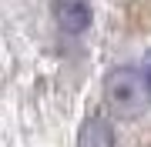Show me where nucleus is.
<instances>
[{
    "label": "nucleus",
    "mask_w": 151,
    "mask_h": 147,
    "mask_svg": "<svg viewBox=\"0 0 151 147\" xmlns=\"http://www.w3.org/2000/svg\"><path fill=\"white\" fill-rule=\"evenodd\" d=\"M77 147H114V131L104 117H87L77 137Z\"/></svg>",
    "instance_id": "obj_3"
},
{
    "label": "nucleus",
    "mask_w": 151,
    "mask_h": 147,
    "mask_svg": "<svg viewBox=\"0 0 151 147\" xmlns=\"http://www.w3.org/2000/svg\"><path fill=\"white\" fill-rule=\"evenodd\" d=\"M104 100L118 117H138L151 107V70L118 67L104 80Z\"/></svg>",
    "instance_id": "obj_1"
},
{
    "label": "nucleus",
    "mask_w": 151,
    "mask_h": 147,
    "mask_svg": "<svg viewBox=\"0 0 151 147\" xmlns=\"http://www.w3.org/2000/svg\"><path fill=\"white\" fill-rule=\"evenodd\" d=\"M54 20L64 33H84L91 27V4L87 0H54Z\"/></svg>",
    "instance_id": "obj_2"
}]
</instances>
